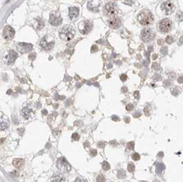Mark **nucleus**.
Wrapping results in <instances>:
<instances>
[{
    "mask_svg": "<svg viewBox=\"0 0 183 182\" xmlns=\"http://www.w3.org/2000/svg\"><path fill=\"white\" fill-rule=\"evenodd\" d=\"M78 14H79V9H78V8H76V7H71V8H69V15L70 19H74V18L78 17Z\"/></svg>",
    "mask_w": 183,
    "mask_h": 182,
    "instance_id": "obj_16",
    "label": "nucleus"
},
{
    "mask_svg": "<svg viewBox=\"0 0 183 182\" xmlns=\"http://www.w3.org/2000/svg\"><path fill=\"white\" fill-rule=\"evenodd\" d=\"M9 127V122L5 119L0 118V130H6Z\"/></svg>",
    "mask_w": 183,
    "mask_h": 182,
    "instance_id": "obj_19",
    "label": "nucleus"
},
{
    "mask_svg": "<svg viewBox=\"0 0 183 182\" xmlns=\"http://www.w3.org/2000/svg\"><path fill=\"white\" fill-rule=\"evenodd\" d=\"M17 57H18V54L14 51H13V50H11V51L9 52V53L7 54L6 57H5L4 58L5 63L8 64V65H11V64H13L14 62H15Z\"/></svg>",
    "mask_w": 183,
    "mask_h": 182,
    "instance_id": "obj_10",
    "label": "nucleus"
},
{
    "mask_svg": "<svg viewBox=\"0 0 183 182\" xmlns=\"http://www.w3.org/2000/svg\"><path fill=\"white\" fill-rule=\"evenodd\" d=\"M172 28V21L169 19H164L159 22V29L162 33L170 31Z\"/></svg>",
    "mask_w": 183,
    "mask_h": 182,
    "instance_id": "obj_6",
    "label": "nucleus"
},
{
    "mask_svg": "<svg viewBox=\"0 0 183 182\" xmlns=\"http://www.w3.org/2000/svg\"><path fill=\"white\" fill-rule=\"evenodd\" d=\"M96 181L97 182H105V178L104 175H102V174H100V175L97 176V178H96Z\"/></svg>",
    "mask_w": 183,
    "mask_h": 182,
    "instance_id": "obj_25",
    "label": "nucleus"
},
{
    "mask_svg": "<svg viewBox=\"0 0 183 182\" xmlns=\"http://www.w3.org/2000/svg\"><path fill=\"white\" fill-rule=\"evenodd\" d=\"M85 146L87 147V146H89V143L88 142H85Z\"/></svg>",
    "mask_w": 183,
    "mask_h": 182,
    "instance_id": "obj_37",
    "label": "nucleus"
},
{
    "mask_svg": "<svg viewBox=\"0 0 183 182\" xmlns=\"http://www.w3.org/2000/svg\"><path fill=\"white\" fill-rule=\"evenodd\" d=\"M132 158L133 160H135V161H137V160H139V159H140V155H139V154H138V153H135V154H132Z\"/></svg>",
    "mask_w": 183,
    "mask_h": 182,
    "instance_id": "obj_26",
    "label": "nucleus"
},
{
    "mask_svg": "<svg viewBox=\"0 0 183 182\" xmlns=\"http://www.w3.org/2000/svg\"><path fill=\"white\" fill-rule=\"evenodd\" d=\"M23 165H24V160L22 158H15L13 160V165L15 168H20V167H22Z\"/></svg>",
    "mask_w": 183,
    "mask_h": 182,
    "instance_id": "obj_18",
    "label": "nucleus"
},
{
    "mask_svg": "<svg viewBox=\"0 0 183 182\" xmlns=\"http://www.w3.org/2000/svg\"><path fill=\"white\" fill-rule=\"evenodd\" d=\"M133 104H128L126 106V109H127V111H132V109H133Z\"/></svg>",
    "mask_w": 183,
    "mask_h": 182,
    "instance_id": "obj_28",
    "label": "nucleus"
},
{
    "mask_svg": "<svg viewBox=\"0 0 183 182\" xmlns=\"http://www.w3.org/2000/svg\"><path fill=\"white\" fill-rule=\"evenodd\" d=\"M14 34H15V31H14L13 27H11L10 26H6L3 30V37L6 40H8V41H10V40L14 38Z\"/></svg>",
    "mask_w": 183,
    "mask_h": 182,
    "instance_id": "obj_8",
    "label": "nucleus"
},
{
    "mask_svg": "<svg viewBox=\"0 0 183 182\" xmlns=\"http://www.w3.org/2000/svg\"><path fill=\"white\" fill-rule=\"evenodd\" d=\"M104 9H105V13L107 14H109V15L111 16H114L116 15V13H117V8H116V4L113 3H108L105 4V8H104Z\"/></svg>",
    "mask_w": 183,
    "mask_h": 182,
    "instance_id": "obj_9",
    "label": "nucleus"
},
{
    "mask_svg": "<svg viewBox=\"0 0 183 182\" xmlns=\"http://www.w3.org/2000/svg\"><path fill=\"white\" fill-rule=\"evenodd\" d=\"M96 149H91V151H90V155L91 156H93V157H95V156H96Z\"/></svg>",
    "mask_w": 183,
    "mask_h": 182,
    "instance_id": "obj_30",
    "label": "nucleus"
},
{
    "mask_svg": "<svg viewBox=\"0 0 183 182\" xmlns=\"http://www.w3.org/2000/svg\"><path fill=\"white\" fill-rule=\"evenodd\" d=\"M166 169V166L162 163H157L156 164V172L157 174H161L163 171Z\"/></svg>",
    "mask_w": 183,
    "mask_h": 182,
    "instance_id": "obj_20",
    "label": "nucleus"
},
{
    "mask_svg": "<svg viewBox=\"0 0 183 182\" xmlns=\"http://www.w3.org/2000/svg\"><path fill=\"white\" fill-rule=\"evenodd\" d=\"M112 120L113 121H119V118H118V117H116V116H112Z\"/></svg>",
    "mask_w": 183,
    "mask_h": 182,
    "instance_id": "obj_35",
    "label": "nucleus"
},
{
    "mask_svg": "<svg viewBox=\"0 0 183 182\" xmlns=\"http://www.w3.org/2000/svg\"><path fill=\"white\" fill-rule=\"evenodd\" d=\"M134 169H135V166H134L133 164L129 163L128 165H127V170H128L129 172L132 173V172H133V171H134Z\"/></svg>",
    "mask_w": 183,
    "mask_h": 182,
    "instance_id": "obj_23",
    "label": "nucleus"
},
{
    "mask_svg": "<svg viewBox=\"0 0 183 182\" xmlns=\"http://www.w3.org/2000/svg\"><path fill=\"white\" fill-rule=\"evenodd\" d=\"M134 146H135L134 142H129V143H127V148L129 149V150H133Z\"/></svg>",
    "mask_w": 183,
    "mask_h": 182,
    "instance_id": "obj_24",
    "label": "nucleus"
},
{
    "mask_svg": "<svg viewBox=\"0 0 183 182\" xmlns=\"http://www.w3.org/2000/svg\"><path fill=\"white\" fill-rule=\"evenodd\" d=\"M79 29H80V31L83 34H87L89 33L91 29H92V24H91L90 21L85 20L80 24Z\"/></svg>",
    "mask_w": 183,
    "mask_h": 182,
    "instance_id": "obj_12",
    "label": "nucleus"
},
{
    "mask_svg": "<svg viewBox=\"0 0 183 182\" xmlns=\"http://www.w3.org/2000/svg\"><path fill=\"white\" fill-rule=\"evenodd\" d=\"M155 36V31L149 28H145L141 32V38L144 42H150Z\"/></svg>",
    "mask_w": 183,
    "mask_h": 182,
    "instance_id": "obj_4",
    "label": "nucleus"
},
{
    "mask_svg": "<svg viewBox=\"0 0 183 182\" xmlns=\"http://www.w3.org/2000/svg\"><path fill=\"white\" fill-rule=\"evenodd\" d=\"M21 113H22V116L25 119L30 118V117L32 116V115H33V111H32V110L30 109V108H28V107L23 108L22 112Z\"/></svg>",
    "mask_w": 183,
    "mask_h": 182,
    "instance_id": "obj_17",
    "label": "nucleus"
},
{
    "mask_svg": "<svg viewBox=\"0 0 183 182\" xmlns=\"http://www.w3.org/2000/svg\"><path fill=\"white\" fill-rule=\"evenodd\" d=\"M96 51V46H93V49L91 50V52H95Z\"/></svg>",
    "mask_w": 183,
    "mask_h": 182,
    "instance_id": "obj_36",
    "label": "nucleus"
},
{
    "mask_svg": "<svg viewBox=\"0 0 183 182\" xmlns=\"http://www.w3.org/2000/svg\"><path fill=\"white\" fill-rule=\"evenodd\" d=\"M139 22L143 26H149L153 23L154 16L149 10H143L138 16Z\"/></svg>",
    "mask_w": 183,
    "mask_h": 182,
    "instance_id": "obj_1",
    "label": "nucleus"
},
{
    "mask_svg": "<svg viewBox=\"0 0 183 182\" xmlns=\"http://www.w3.org/2000/svg\"><path fill=\"white\" fill-rule=\"evenodd\" d=\"M33 49V46L30 43L19 42L17 44V50L21 53H27Z\"/></svg>",
    "mask_w": 183,
    "mask_h": 182,
    "instance_id": "obj_7",
    "label": "nucleus"
},
{
    "mask_svg": "<svg viewBox=\"0 0 183 182\" xmlns=\"http://www.w3.org/2000/svg\"><path fill=\"white\" fill-rule=\"evenodd\" d=\"M166 42H168V43H171V42H172L171 37H170V36H168L167 38L166 39Z\"/></svg>",
    "mask_w": 183,
    "mask_h": 182,
    "instance_id": "obj_33",
    "label": "nucleus"
},
{
    "mask_svg": "<svg viewBox=\"0 0 183 182\" xmlns=\"http://www.w3.org/2000/svg\"><path fill=\"white\" fill-rule=\"evenodd\" d=\"M161 9H162L166 14H170L175 10V5H174L173 3H171V2L170 1L165 2V3H163L162 5H161Z\"/></svg>",
    "mask_w": 183,
    "mask_h": 182,
    "instance_id": "obj_11",
    "label": "nucleus"
},
{
    "mask_svg": "<svg viewBox=\"0 0 183 182\" xmlns=\"http://www.w3.org/2000/svg\"><path fill=\"white\" fill-rule=\"evenodd\" d=\"M75 35V30L71 26H65L60 31V37L65 41H69L73 38Z\"/></svg>",
    "mask_w": 183,
    "mask_h": 182,
    "instance_id": "obj_2",
    "label": "nucleus"
},
{
    "mask_svg": "<svg viewBox=\"0 0 183 182\" xmlns=\"http://www.w3.org/2000/svg\"><path fill=\"white\" fill-rule=\"evenodd\" d=\"M117 177L119 178V179H124V178L126 177V172H125V170L120 169L117 173Z\"/></svg>",
    "mask_w": 183,
    "mask_h": 182,
    "instance_id": "obj_21",
    "label": "nucleus"
},
{
    "mask_svg": "<svg viewBox=\"0 0 183 182\" xmlns=\"http://www.w3.org/2000/svg\"><path fill=\"white\" fill-rule=\"evenodd\" d=\"M73 182H87L85 181V180H83V179H81V178H77L76 180H75Z\"/></svg>",
    "mask_w": 183,
    "mask_h": 182,
    "instance_id": "obj_31",
    "label": "nucleus"
},
{
    "mask_svg": "<svg viewBox=\"0 0 183 182\" xmlns=\"http://www.w3.org/2000/svg\"><path fill=\"white\" fill-rule=\"evenodd\" d=\"M127 78V75H125V74H122V75H121V80H122V81H125V80H126Z\"/></svg>",
    "mask_w": 183,
    "mask_h": 182,
    "instance_id": "obj_32",
    "label": "nucleus"
},
{
    "mask_svg": "<svg viewBox=\"0 0 183 182\" xmlns=\"http://www.w3.org/2000/svg\"><path fill=\"white\" fill-rule=\"evenodd\" d=\"M65 181H66L65 176L62 174H61V173L55 174L52 176V182H65Z\"/></svg>",
    "mask_w": 183,
    "mask_h": 182,
    "instance_id": "obj_15",
    "label": "nucleus"
},
{
    "mask_svg": "<svg viewBox=\"0 0 183 182\" xmlns=\"http://www.w3.org/2000/svg\"><path fill=\"white\" fill-rule=\"evenodd\" d=\"M57 167L59 170L64 173H68L71 170V165L63 157H61L57 160Z\"/></svg>",
    "mask_w": 183,
    "mask_h": 182,
    "instance_id": "obj_3",
    "label": "nucleus"
},
{
    "mask_svg": "<svg viewBox=\"0 0 183 182\" xmlns=\"http://www.w3.org/2000/svg\"><path fill=\"white\" fill-rule=\"evenodd\" d=\"M49 23L51 25H52V26H59V25L62 23V19H61L60 17H57V16L52 14L51 15H50Z\"/></svg>",
    "mask_w": 183,
    "mask_h": 182,
    "instance_id": "obj_14",
    "label": "nucleus"
},
{
    "mask_svg": "<svg viewBox=\"0 0 183 182\" xmlns=\"http://www.w3.org/2000/svg\"><path fill=\"white\" fill-rule=\"evenodd\" d=\"M105 143H104V142H100V143H98V147H100V148L105 147Z\"/></svg>",
    "mask_w": 183,
    "mask_h": 182,
    "instance_id": "obj_29",
    "label": "nucleus"
},
{
    "mask_svg": "<svg viewBox=\"0 0 183 182\" xmlns=\"http://www.w3.org/2000/svg\"><path fill=\"white\" fill-rule=\"evenodd\" d=\"M109 26H110L113 29H117L119 28L120 26H121V22H120V19L116 17V15L112 16L111 19H109Z\"/></svg>",
    "mask_w": 183,
    "mask_h": 182,
    "instance_id": "obj_13",
    "label": "nucleus"
},
{
    "mask_svg": "<svg viewBox=\"0 0 183 182\" xmlns=\"http://www.w3.org/2000/svg\"><path fill=\"white\" fill-rule=\"evenodd\" d=\"M72 139L77 141V140L79 139V135H78V133H73V134L72 135Z\"/></svg>",
    "mask_w": 183,
    "mask_h": 182,
    "instance_id": "obj_27",
    "label": "nucleus"
},
{
    "mask_svg": "<svg viewBox=\"0 0 183 182\" xmlns=\"http://www.w3.org/2000/svg\"><path fill=\"white\" fill-rule=\"evenodd\" d=\"M102 169H103L104 170H108V169H110V165H109L106 161H104L103 163H102Z\"/></svg>",
    "mask_w": 183,
    "mask_h": 182,
    "instance_id": "obj_22",
    "label": "nucleus"
},
{
    "mask_svg": "<svg viewBox=\"0 0 183 182\" xmlns=\"http://www.w3.org/2000/svg\"><path fill=\"white\" fill-rule=\"evenodd\" d=\"M54 44H55L54 39L52 37L47 36V35L43 37V39L41 41V46L44 50H51L53 47Z\"/></svg>",
    "mask_w": 183,
    "mask_h": 182,
    "instance_id": "obj_5",
    "label": "nucleus"
},
{
    "mask_svg": "<svg viewBox=\"0 0 183 182\" xmlns=\"http://www.w3.org/2000/svg\"><path fill=\"white\" fill-rule=\"evenodd\" d=\"M134 97H135L136 99L139 98V91H136L135 93H134Z\"/></svg>",
    "mask_w": 183,
    "mask_h": 182,
    "instance_id": "obj_34",
    "label": "nucleus"
}]
</instances>
